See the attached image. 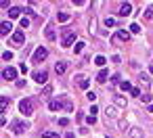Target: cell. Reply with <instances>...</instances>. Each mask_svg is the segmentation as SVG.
<instances>
[{
	"label": "cell",
	"mask_w": 153,
	"mask_h": 138,
	"mask_svg": "<svg viewBox=\"0 0 153 138\" xmlns=\"http://www.w3.org/2000/svg\"><path fill=\"white\" fill-rule=\"evenodd\" d=\"M19 111H21L23 115H32L34 113V102H32V98H23L19 102Z\"/></svg>",
	"instance_id": "6da1fadb"
},
{
	"label": "cell",
	"mask_w": 153,
	"mask_h": 138,
	"mask_svg": "<svg viewBox=\"0 0 153 138\" xmlns=\"http://www.w3.org/2000/svg\"><path fill=\"white\" fill-rule=\"evenodd\" d=\"M74 42H76V31L65 29V33H63V40H61V44L67 48V46H71V44H74Z\"/></svg>",
	"instance_id": "7a4b0ae2"
},
{
	"label": "cell",
	"mask_w": 153,
	"mask_h": 138,
	"mask_svg": "<svg viewBox=\"0 0 153 138\" xmlns=\"http://www.w3.org/2000/svg\"><path fill=\"white\" fill-rule=\"evenodd\" d=\"M46 57H48V50L44 48V46H40V48L36 50V53H34V59H32V61H34V63H42V61H44Z\"/></svg>",
	"instance_id": "3957f363"
},
{
	"label": "cell",
	"mask_w": 153,
	"mask_h": 138,
	"mask_svg": "<svg viewBox=\"0 0 153 138\" xmlns=\"http://www.w3.org/2000/svg\"><path fill=\"white\" fill-rule=\"evenodd\" d=\"M28 128H30V126L25 124V122H13V124H11V130H13L15 134H23Z\"/></svg>",
	"instance_id": "277c9868"
},
{
	"label": "cell",
	"mask_w": 153,
	"mask_h": 138,
	"mask_svg": "<svg viewBox=\"0 0 153 138\" xmlns=\"http://www.w3.org/2000/svg\"><path fill=\"white\" fill-rule=\"evenodd\" d=\"M120 40H124V42H128L130 40V31H126V29H120L118 33H115V36L111 38V42L115 44V42H120Z\"/></svg>",
	"instance_id": "5b68a950"
},
{
	"label": "cell",
	"mask_w": 153,
	"mask_h": 138,
	"mask_svg": "<svg viewBox=\"0 0 153 138\" xmlns=\"http://www.w3.org/2000/svg\"><path fill=\"white\" fill-rule=\"evenodd\" d=\"M34 80L38 82V84H46V82H48V73L44 71V69H42V71H36V73H34Z\"/></svg>",
	"instance_id": "8992f818"
},
{
	"label": "cell",
	"mask_w": 153,
	"mask_h": 138,
	"mask_svg": "<svg viewBox=\"0 0 153 138\" xmlns=\"http://www.w3.org/2000/svg\"><path fill=\"white\" fill-rule=\"evenodd\" d=\"M63 102H65L63 98H52V100L48 102V109H50V111H59V109H63Z\"/></svg>",
	"instance_id": "52a82bcc"
},
{
	"label": "cell",
	"mask_w": 153,
	"mask_h": 138,
	"mask_svg": "<svg viewBox=\"0 0 153 138\" xmlns=\"http://www.w3.org/2000/svg\"><path fill=\"white\" fill-rule=\"evenodd\" d=\"M2 77H4V80H15V77H17V69L15 67H6L2 71Z\"/></svg>",
	"instance_id": "ba28073f"
},
{
	"label": "cell",
	"mask_w": 153,
	"mask_h": 138,
	"mask_svg": "<svg viewBox=\"0 0 153 138\" xmlns=\"http://www.w3.org/2000/svg\"><path fill=\"white\" fill-rule=\"evenodd\" d=\"M130 13H132V4H130V2H124V4L120 6V15H122V17H128Z\"/></svg>",
	"instance_id": "9c48e42d"
},
{
	"label": "cell",
	"mask_w": 153,
	"mask_h": 138,
	"mask_svg": "<svg viewBox=\"0 0 153 138\" xmlns=\"http://www.w3.org/2000/svg\"><path fill=\"white\" fill-rule=\"evenodd\" d=\"M11 31H13L11 21H2V25H0V33H2V36H6V33H11Z\"/></svg>",
	"instance_id": "30bf717a"
},
{
	"label": "cell",
	"mask_w": 153,
	"mask_h": 138,
	"mask_svg": "<svg viewBox=\"0 0 153 138\" xmlns=\"http://www.w3.org/2000/svg\"><path fill=\"white\" fill-rule=\"evenodd\" d=\"M13 42H15V44H23V42H25V33L19 29V31H15L13 33Z\"/></svg>",
	"instance_id": "8fae6325"
},
{
	"label": "cell",
	"mask_w": 153,
	"mask_h": 138,
	"mask_svg": "<svg viewBox=\"0 0 153 138\" xmlns=\"http://www.w3.org/2000/svg\"><path fill=\"white\" fill-rule=\"evenodd\" d=\"M55 71H57V75H63V73L67 71V63H65V61H59V63L55 65Z\"/></svg>",
	"instance_id": "7c38bea8"
},
{
	"label": "cell",
	"mask_w": 153,
	"mask_h": 138,
	"mask_svg": "<svg viewBox=\"0 0 153 138\" xmlns=\"http://www.w3.org/2000/svg\"><path fill=\"white\" fill-rule=\"evenodd\" d=\"M107 77H109V71H107V69H101V71H99V75H96V82H99V84H103Z\"/></svg>",
	"instance_id": "4fadbf2b"
},
{
	"label": "cell",
	"mask_w": 153,
	"mask_h": 138,
	"mask_svg": "<svg viewBox=\"0 0 153 138\" xmlns=\"http://www.w3.org/2000/svg\"><path fill=\"white\" fill-rule=\"evenodd\" d=\"M78 84H80V88H84V90H88V86H90V82H88L84 75H78Z\"/></svg>",
	"instance_id": "5bb4252c"
},
{
	"label": "cell",
	"mask_w": 153,
	"mask_h": 138,
	"mask_svg": "<svg viewBox=\"0 0 153 138\" xmlns=\"http://www.w3.org/2000/svg\"><path fill=\"white\" fill-rule=\"evenodd\" d=\"M8 96H0V111H2V113H6V107H8Z\"/></svg>",
	"instance_id": "9a60e30c"
},
{
	"label": "cell",
	"mask_w": 153,
	"mask_h": 138,
	"mask_svg": "<svg viewBox=\"0 0 153 138\" xmlns=\"http://www.w3.org/2000/svg\"><path fill=\"white\" fill-rule=\"evenodd\" d=\"M46 38H48V40H55V38H57V36H55V27H52V23L46 25Z\"/></svg>",
	"instance_id": "2e32d148"
},
{
	"label": "cell",
	"mask_w": 153,
	"mask_h": 138,
	"mask_svg": "<svg viewBox=\"0 0 153 138\" xmlns=\"http://www.w3.org/2000/svg\"><path fill=\"white\" fill-rule=\"evenodd\" d=\"M23 11H21V8H17V6H13L11 8V11H8V17H11V19H17V17H19Z\"/></svg>",
	"instance_id": "e0dca14e"
},
{
	"label": "cell",
	"mask_w": 153,
	"mask_h": 138,
	"mask_svg": "<svg viewBox=\"0 0 153 138\" xmlns=\"http://www.w3.org/2000/svg\"><path fill=\"white\" fill-rule=\"evenodd\" d=\"M57 19H59V23H65V21L71 19V15H69V13H59V15H57Z\"/></svg>",
	"instance_id": "ac0fdd59"
},
{
	"label": "cell",
	"mask_w": 153,
	"mask_h": 138,
	"mask_svg": "<svg viewBox=\"0 0 153 138\" xmlns=\"http://www.w3.org/2000/svg\"><path fill=\"white\" fill-rule=\"evenodd\" d=\"M130 136H132V138H143V130H141V128H132V130H130Z\"/></svg>",
	"instance_id": "d6986e66"
},
{
	"label": "cell",
	"mask_w": 153,
	"mask_h": 138,
	"mask_svg": "<svg viewBox=\"0 0 153 138\" xmlns=\"http://www.w3.org/2000/svg\"><path fill=\"white\" fill-rule=\"evenodd\" d=\"M105 113H107V119H118V113H115V109L113 107H107V111H105Z\"/></svg>",
	"instance_id": "ffe728a7"
},
{
	"label": "cell",
	"mask_w": 153,
	"mask_h": 138,
	"mask_svg": "<svg viewBox=\"0 0 153 138\" xmlns=\"http://www.w3.org/2000/svg\"><path fill=\"white\" fill-rule=\"evenodd\" d=\"M42 138H59V134H57V132L46 130V132H42Z\"/></svg>",
	"instance_id": "44dd1931"
},
{
	"label": "cell",
	"mask_w": 153,
	"mask_h": 138,
	"mask_svg": "<svg viewBox=\"0 0 153 138\" xmlns=\"http://www.w3.org/2000/svg\"><path fill=\"white\" fill-rule=\"evenodd\" d=\"M120 88H122L124 92H128V90H132V86H130V82H128V80H126V82H122V84H120Z\"/></svg>",
	"instance_id": "7402d4cb"
},
{
	"label": "cell",
	"mask_w": 153,
	"mask_h": 138,
	"mask_svg": "<svg viewBox=\"0 0 153 138\" xmlns=\"http://www.w3.org/2000/svg\"><path fill=\"white\" fill-rule=\"evenodd\" d=\"M84 46H86L84 42H78V44L74 46V50H76V55H80V53H82V50H84Z\"/></svg>",
	"instance_id": "603a6c76"
},
{
	"label": "cell",
	"mask_w": 153,
	"mask_h": 138,
	"mask_svg": "<svg viewBox=\"0 0 153 138\" xmlns=\"http://www.w3.org/2000/svg\"><path fill=\"white\" fill-rule=\"evenodd\" d=\"M105 63H107V61H105V57H101V55H99V57L94 59V65H99V67H103Z\"/></svg>",
	"instance_id": "cb8c5ba5"
},
{
	"label": "cell",
	"mask_w": 153,
	"mask_h": 138,
	"mask_svg": "<svg viewBox=\"0 0 153 138\" xmlns=\"http://www.w3.org/2000/svg\"><path fill=\"white\" fill-rule=\"evenodd\" d=\"M115 105L118 107H126V98L124 96H115Z\"/></svg>",
	"instance_id": "d4e9b609"
},
{
	"label": "cell",
	"mask_w": 153,
	"mask_h": 138,
	"mask_svg": "<svg viewBox=\"0 0 153 138\" xmlns=\"http://www.w3.org/2000/svg\"><path fill=\"white\" fill-rule=\"evenodd\" d=\"M63 100H65V102H63V109H65V111H71V109H74L71 100H67V98H63Z\"/></svg>",
	"instance_id": "484cf974"
},
{
	"label": "cell",
	"mask_w": 153,
	"mask_h": 138,
	"mask_svg": "<svg viewBox=\"0 0 153 138\" xmlns=\"http://www.w3.org/2000/svg\"><path fill=\"white\" fill-rule=\"evenodd\" d=\"M105 25H107V27H113V25H115V19H113V17H107V19H105Z\"/></svg>",
	"instance_id": "4316f807"
},
{
	"label": "cell",
	"mask_w": 153,
	"mask_h": 138,
	"mask_svg": "<svg viewBox=\"0 0 153 138\" xmlns=\"http://www.w3.org/2000/svg\"><path fill=\"white\" fill-rule=\"evenodd\" d=\"M21 27H23V29L30 27V19H28V17H23V19H21Z\"/></svg>",
	"instance_id": "83f0119b"
},
{
	"label": "cell",
	"mask_w": 153,
	"mask_h": 138,
	"mask_svg": "<svg viewBox=\"0 0 153 138\" xmlns=\"http://www.w3.org/2000/svg\"><path fill=\"white\" fill-rule=\"evenodd\" d=\"M50 92H52V86H44V90H42V96H48Z\"/></svg>",
	"instance_id": "f1b7e54d"
},
{
	"label": "cell",
	"mask_w": 153,
	"mask_h": 138,
	"mask_svg": "<svg viewBox=\"0 0 153 138\" xmlns=\"http://www.w3.org/2000/svg\"><path fill=\"white\" fill-rule=\"evenodd\" d=\"M2 59H4V61H11V59H13V53H11V50H6V53H2Z\"/></svg>",
	"instance_id": "f546056e"
},
{
	"label": "cell",
	"mask_w": 153,
	"mask_h": 138,
	"mask_svg": "<svg viewBox=\"0 0 153 138\" xmlns=\"http://www.w3.org/2000/svg\"><path fill=\"white\" fill-rule=\"evenodd\" d=\"M130 31H132V33H139V31H141L139 23H132V25H130Z\"/></svg>",
	"instance_id": "4dcf8cb0"
},
{
	"label": "cell",
	"mask_w": 153,
	"mask_h": 138,
	"mask_svg": "<svg viewBox=\"0 0 153 138\" xmlns=\"http://www.w3.org/2000/svg\"><path fill=\"white\" fill-rule=\"evenodd\" d=\"M86 124L94 126V124H96V117H94V115H88V117H86Z\"/></svg>",
	"instance_id": "1f68e13d"
},
{
	"label": "cell",
	"mask_w": 153,
	"mask_h": 138,
	"mask_svg": "<svg viewBox=\"0 0 153 138\" xmlns=\"http://www.w3.org/2000/svg\"><path fill=\"white\" fill-rule=\"evenodd\" d=\"M145 19H147V21L153 19V8H147V11H145Z\"/></svg>",
	"instance_id": "d6a6232c"
},
{
	"label": "cell",
	"mask_w": 153,
	"mask_h": 138,
	"mask_svg": "<svg viewBox=\"0 0 153 138\" xmlns=\"http://www.w3.org/2000/svg\"><path fill=\"white\" fill-rule=\"evenodd\" d=\"M67 124H69V119H67V117H61V119H59V126H63V128H65Z\"/></svg>",
	"instance_id": "836d02e7"
},
{
	"label": "cell",
	"mask_w": 153,
	"mask_h": 138,
	"mask_svg": "<svg viewBox=\"0 0 153 138\" xmlns=\"http://www.w3.org/2000/svg\"><path fill=\"white\" fill-rule=\"evenodd\" d=\"M86 96H88V100H90V102H94V100H96V94H94V92H88Z\"/></svg>",
	"instance_id": "e575fe53"
},
{
	"label": "cell",
	"mask_w": 153,
	"mask_h": 138,
	"mask_svg": "<svg viewBox=\"0 0 153 138\" xmlns=\"http://www.w3.org/2000/svg\"><path fill=\"white\" fill-rule=\"evenodd\" d=\"M130 94H132V96H139V98H141V90H139V88H132Z\"/></svg>",
	"instance_id": "d590c367"
},
{
	"label": "cell",
	"mask_w": 153,
	"mask_h": 138,
	"mask_svg": "<svg viewBox=\"0 0 153 138\" xmlns=\"http://www.w3.org/2000/svg\"><path fill=\"white\" fill-rule=\"evenodd\" d=\"M141 82L147 84V82H149V75H147V73H141Z\"/></svg>",
	"instance_id": "8d00e7d4"
},
{
	"label": "cell",
	"mask_w": 153,
	"mask_h": 138,
	"mask_svg": "<svg viewBox=\"0 0 153 138\" xmlns=\"http://www.w3.org/2000/svg\"><path fill=\"white\" fill-rule=\"evenodd\" d=\"M15 86H17V88H23L25 82H23V80H17V82H15Z\"/></svg>",
	"instance_id": "74e56055"
},
{
	"label": "cell",
	"mask_w": 153,
	"mask_h": 138,
	"mask_svg": "<svg viewBox=\"0 0 153 138\" xmlns=\"http://www.w3.org/2000/svg\"><path fill=\"white\" fill-rule=\"evenodd\" d=\"M141 98H143V102H151V96H149V94H143Z\"/></svg>",
	"instance_id": "f35d334b"
},
{
	"label": "cell",
	"mask_w": 153,
	"mask_h": 138,
	"mask_svg": "<svg viewBox=\"0 0 153 138\" xmlns=\"http://www.w3.org/2000/svg\"><path fill=\"white\" fill-rule=\"evenodd\" d=\"M111 82H113V84H122V82H120V75H113V77H111Z\"/></svg>",
	"instance_id": "ab89813d"
},
{
	"label": "cell",
	"mask_w": 153,
	"mask_h": 138,
	"mask_svg": "<svg viewBox=\"0 0 153 138\" xmlns=\"http://www.w3.org/2000/svg\"><path fill=\"white\" fill-rule=\"evenodd\" d=\"M65 138H74V132H67V134H65Z\"/></svg>",
	"instance_id": "60d3db41"
},
{
	"label": "cell",
	"mask_w": 153,
	"mask_h": 138,
	"mask_svg": "<svg viewBox=\"0 0 153 138\" xmlns=\"http://www.w3.org/2000/svg\"><path fill=\"white\" fill-rule=\"evenodd\" d=\"M149 111H153V102H151V105H149Z\"/></svg>",
	"instance_id": "b9f144b4"
},
{
	"label": "cell",
	"mask_w": 153,
	"mask_h": 138,
	"mask_svg": "<svg viewBox=\"0 0 153 138\" xmlns=\"http://www.w3.org/2000/svg\"><path fill=\"white\" fill-rule=\"evenodd\" d=\"M149 71H151V73H153V65H151V67H149Z\"/></svg>",
	"instance_id": "7bdbcfd3"
},
{
	"label": "cell",
	"mask_w": 153,
	"mask_h": 138,
	"mask_svg": "<svg viewBox=\"0 0 153 138\" xmlns=\"http://www.w3.org/2000/svg\"><path fill=\"white\" fill-rule=\"evenodd\" d=\"M107 138H111V136H107Z\"/></svg>",
	"instance_id": "ee69618b"
}]
</instances>
